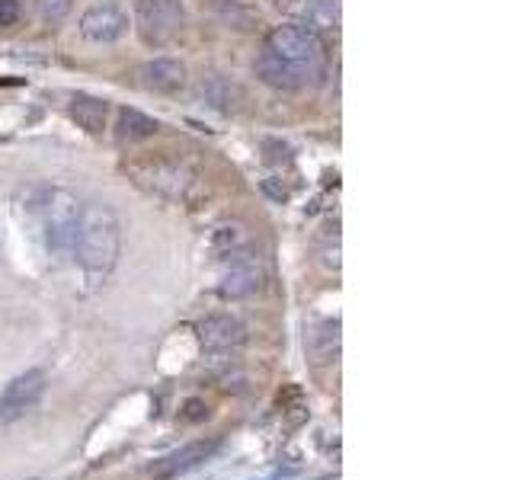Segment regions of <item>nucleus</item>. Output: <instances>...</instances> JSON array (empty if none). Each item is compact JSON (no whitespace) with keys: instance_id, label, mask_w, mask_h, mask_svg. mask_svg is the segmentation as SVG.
<instances>
[{"instance_id":"nucleus-1","label":"nucleus","mask_w":512,"mask_h":480,"mask_svg":"<svg viewBox=\"0 0 512 480\" xmlns=\"http://www.w3.org/2000/svg\"><path fill=\"white\" fill-rule=\"evenodd\" d=\"M122 247V224L109 205H84L77 221L74 256L84 266L87 279L103 282L119 260Z\"/></svg>"},{"instance_id":"nucleus-2","label":"nucleus","mask_w":512,"mask_h":480,"mask_svg":"<svg viewBox=\"0 0 512 480\" xmlns=\"http://www.w3.org/2000/svg\"><path fill=\"white\" fill-rule=\"evenodd\" d=\"M80 205L74 192L68 189H48L42 196V231H45V244L52 253L64 256L74 253V237H77V221H80Z\"/></svg>"},{"instance_id":"nucleus-3","label":"nucleus","mask_w":512,"mask_h":480,"mask_svg":"<svg viewBox=\"0 0 512 480\" xmlns=\"http://www.w3.org/2000/svg\"><path fill=\"white\" fill-rule=\"evenodd\" d=\"M266 48L272 55H279L292 64H308V68H320L324 71L327 61V42L320 32L301 26V23H282L269 32Z\"/></svg>"},{"instance_id":"nucleus-4","label":"nucleus","mask_w":512,"mask_h":480,"mask_svg":"<svg viewBox=\"0 0 512 480\" xmlns=\"http://www.w3.org/2000/svg\"><path fill=\"white\" fill-rule=\"evenodd\" d=\"M135 23L148 45H167L186 26L183 0H135Z\"/></svg>"},{"instance_id":"nucleus-5","label":"nucleus","mask_w":512,"mask_h":480,"mask_svg":"<svg viewBox=\"0 0 512 480\" xmlns=\"http://www.w3.org/2000/svg\"><path fill=\"white\" fill-rule=\"evenodd\" d=\"M128 13L116 0H93L80 16V36L93 45H112L128 36Z\"/></svg>"},{"instance_id":"nucleus-6","label":"nucleus","mask_w":512,"mask_h":480,"mask_svg":"<svg viewBox=\"0 0 512 480\" xmlns=\"http://www.w3.org/2000/svg\"><path fill=\"white\" fill-rule=\"evenodd\" d=\"M45 394V372L42 368H29V372L16 375L4 391H0V426H10L39 404Z\"/></svg>"},{"instance_id":"nucleus-7","label":"nucleus","mask_w":512,"mask_h":480,"mask_svg":"<svg viewBox=\"0 0 512 480\" xmlns=\"http://www.w3.org/2000/svg\"><path fill=\"white\" fill-rule=\"evenodd\" d=\"M324 71L320 68H308V64H292L279 55H272L269 48L256 58V77L263 80L266 87L272 90H301L314 84V77H320Z\"/></svg>"},{"instance_id":"nucleus-8","label":"nucleus","mask_w":512,"mask_h":480,"mask_svg":"<svg viewBox=\"0 0 512 480\" xmlns=\"http://www.w3.org/2000/svg\"><path fill=\"white\" fill-rule=\"evenodd\" d=\"M218 448H221V439H196V442L183 445L180 452L154 461L151 474H154V480H176V477H183L189 471H196L199 464H205L218 452Z\"/></svg>"},{"instance_id":"nucleus-9","label":"nucleus","mask_w":512,"mask_h":480,"mask_svg":"<svg viewBox=\"0 0 512 480\" xmlns=\"http://www.w3.org/2000/svg\"><path fill=\"white\" fill-rule=\"evenodd\" d=\"M199 340L208 352H215V356H228V352L244 346L247 330L231 314H212L199 324Z\"/></svg>"},{"instance_id":"nucleus-10","label":"nucleus","mask_w":512,"mask_h":480,"mask_svg":"<svg viewBox=\"0 0 512 480\" xmlns=\"http://www.w3.org/2000/svg\"><path fill=\"white\" fill-rule=\"evenodd\" d=\"M186 77H189L186 64L176 58H151L138 68L141 87L151 93H164V96L180 93L186 87Z\"/></svg>"},{"instance_id":"nucleus-11","label":"nucleus","mask_w":512,"mask_h":480,"mask_svg":"<svg viewBox=\"0 0 512 480\" xmlns=\"http://www.w3.org/2000/svg\"><path fill=\"white\" fill-rule=\"evenodd\" d=\"M196 96L202 106L218 109V112H237L240 103H244V90H240V84H234L231 77L215 74V71H208L196 80Z\"/></svg>"},{"instance_id":"nucleus-12","label":"nucleus","mask_w":512,"mask_h":480,"mask_svg":"<svg viewBox=\"0 0 512 480\" xmlns=\"http://www.w3.org/2000/svg\"><path fill=\"white\" fill-rule=\"evenodd\" d=\"M266 282V269L256 263V260H237L231 263V269L224 272L221 282H218V295L224 301H237V298H247L256 295Z\"/></svg>"},{"instance_id":"nucleus-13","label":"nucleus","mask_w":512,"mask_h":480,"mask_svg":"<svg viewBox=\"0 0 512 480\" xmlns=\"http://www.w3.org/2000/svg\"><path fill=\"white\" fill-rule=\"evenodd\" d=\"M285 10L298 16L295 23L320 32V36L340 29V0H285Z\"/></svg>"},{"instance_id":"nucleus-14","label":"nucleus","mask_w":512,"mask_h":480,"mask_svg":"<svg viewBox=\"0 0 512 480\" xmlns=\"http://www.w3.org/2000/svg\"><path fill=\"white\" fill-rule=\"evenodd\" d=\"M68 112H71V119H74L80 128H84V132H90V135H103L106 116H109V106H106V100H100V96L77 93V96H71Z\"/></svg>"},{"instance_id":"nucleus-15","label":"nucleus","mask_w":512,"mask_h":480,"mask_svg":"<svg viewBox=\"0 0 512 480\" xmlns=\"http://www.w3.org/2000/svg\"><path fill=\"white\" fill-rule=\"evenodd\" d=\"M157 119L144 116L141 109H119V119H116V138L119 144H138V141H148L157 135Z\"/></svg>"},{"instance_id":"nucleus-16","label":"nucleus","mask_w":512,"mask_h":480,"mask_svg":"<svg viewBox=\"0 0 512 480\" xmlns=\"http://www.w3.org/2000/svg\"><path fill=\"white\" fill-rule=\"evenodd\" d=\"M308 352L320 365L336 362V356H340V324H336V320H324V324H317L308 333Z\"/></svg>"},{"instance_id":"nucleus-17","label":"nucleus","mask_w":512,"mask_h":480,"mask_svg":"<svg viewBox=\"0 0 512 480\" xmlns=\"http://www.w3.org/2000/svg\"><path fill=\"white\" fill-rule=\"evenodd\" d=\"M141 183H151V189H157L164 196V183H170L173 196H183L186 189V170L176 164H148L144 170H135Z\"/></svg>"},{"instance_id":"nucleus-18","label":"nucleus","mask_w":512,"mask_h":480,"mask_svg":"<svg viewBox=\"0 0 512 480\" xmlns=\"http://www.w3.org/2000/svg\"><path fill=\"white\" fill-rule=\"evenodd\" d=\"M212 7L218 10V20L228 23V29H253V23H256V13L234 4V0L231 4L228 0H212Z\"/></svg>"},{"instance_id":"nucleus-19","label":"nucleus","mask_w":512,"mask_h":480,"mask_svg":"<svg viewBox=\"0 0 512 480\" xmlns=\"http://www.w3.org/2000/svg\"><path fill=\"white\" fill-rule=\"evenodd\" d=\"M74 0H36V13L42 16L45 23H58L64 16L71 13Z\"/></svg>"},{"instance_id":"nucleus-20","label":"nucleus","mask_w":512,"mask_h":480,"mask_svg":"<svg viewBox=\"0 0 512 480\" xmlns=\"http://www.w3.org/2000/svg\"><path fill=\"white\" fill-rule=\"evenodd\" d=\"M202 420H208V407H205V400L189 397L186 404H183V410H180V423H202Z\"/></svg>"},{"instance_id":"nucleus-21","label":"nucleus","mask_w":512,"mask_h":480,"mask_svg":"<svg viewBox=\"0 0 512 480\" xmlns=\"http://www.w3.org/2000/svg\"><path fill=\"white\" fill-rule=\"evenodd\" d=\"M20 13H23L20 0H0V26H4V29L20 23Z\"/></svg>"}]
</instances>
